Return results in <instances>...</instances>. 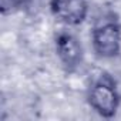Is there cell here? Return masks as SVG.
Returning a JSON list of instances; mask_svg holds the SVG:
<instances>
[{"instance_id": "6da1fadb", "label": "cell", "mask_w": 121, "mask_h": 121, "mask_svg": "<svg viewBox=\"0 0 121 121\" xmlns=\"http://www.w3.org/2000/svg\"><path fill=\"white\" fill-rule=\"evenodd\" d=\"M91 46L98 58L111 60L121 53V20L112 10L95 19L91 27Z\"/></svg>"}, {"instance_id": "5b68a950", "label": "cell", "mask_w": 121, "mask_h": 121, "mask_svg": "<svg viewBox=\"0 0 121 121\" xmlns=\"http://www.w3.org/2000/svg\"><path fill=\"white\" fill-rule=\"evenodd\" d=\"M31 0H2V12L3 14L13 13L17 10H22L29 6Z\"/></svg>"}, {"instance_id": "3957f363", "label": "cell", "mask_w": 121, "mask_h": 121, "mask_svg": "<svg viewBox=\"0 0 121 121\" xmlns=\"http://www.w3.org/2000/svg\"><path fill=\"white\" fill-rule=\"evenodd\" d=\"M54 50L61 67L67 73H74L81 67L84 60V48L80 39L71 31L61 30L54 37Z\"/></svg>"}, {"instance_id": "7a4b0ae2", "label": "cell", "mask_w": 121, "mask_h": 121, "mask_svg": "<svg viewBox=\"0 0 121 121\" xmlns=\"http://www.w3.org/2000/svg\"><path fill=\"white\" fill-rule=\"evenodd\" d=\"M87 103L103 118H112L121 105V94L115 78L110 73H100L88 86Z\"/></svg>"}, {"instance_id": "277c9868", "label": "cell", "mask_w": 121, "mask_h": 121, "mask_svg": "<svg viewBox=\"0 0 121 121\" xmlns=\"http://www.w3.org/2000/svg\"><path fill=\"white\" fill-rule=\"evenodd\" d=\"M51 14L66 26H80L88 16L87 0H50Z\"/></svg>"}]
</instances>
